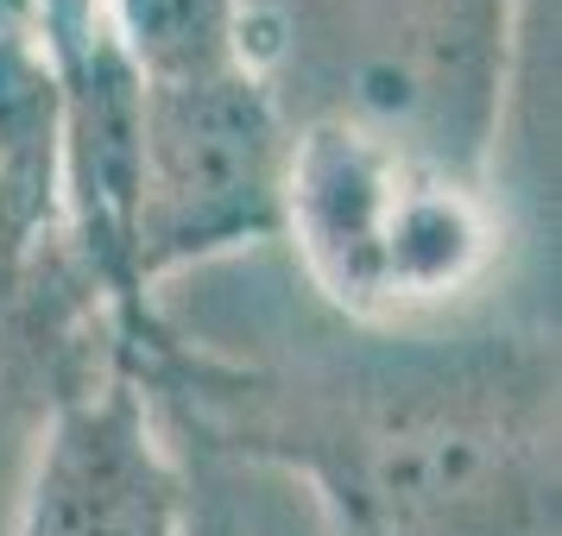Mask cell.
Returning a JSON list of instances; mask_svg holds the SVG:
<instances>
[{"label": "cell", "instance_id": "6da1fadb", "mask_svg": "<svg viewBox=\"0 0 562 536\" xmlns=\"http://www.w3.org/2000/svg\"><path fill=\"white\" fill-rule=\"evenodd\" d=\"M209 455L284 467L348 536H557V347L405 341L279 391H146Z\"/></svg>", "mask_w": 562, "mask_h": 536}, {"label": "cell", "instance_id": "7a4b0ae2", "mask_svg": "<svg viewBox=\"0 0 562 536\" xmlns=\"http://www.w3.org/2000/svg\"><path fill=\"white\" fill-rule=\"evenodd\" d=\"M284 127L348 121L486 178L506 102V0H240Z\"/></svg>", "mask_w": 562, "mask_h": 536}, {"label": "cell", "instance_id": "3957f363", "mask_svg": "<svg viewBox=\"0 0 562 536\" xmlns=\"http://www.w3.org/2000/svg\"><path fill=\"white\" fill-rule=\"evenodd\" d=\"M279 233L348 322L398 329L468 297L493 265L486 178H461L348 121L291 127Z\"/></svg>", "mask_w": 562, "mask_h": 536}, {"label": "cell", "instance_id": "277c9868", "mask_svg": "<svg viewBox=\"0 0 562 536\" xmlns=\"http://www.w3.org/2000/svg\"><path fill=\"white\" fill-rule=\"evenodd\" d=\"M133 82H139V178H133L127 272L133 290L153 297V284L183 265L279 233L291 127L254 64Z\"/></svg>", "mask_w": 562, "mask_h": 536}, {"label": "cell", "instance_id": "5b68a950", "mask_svg": "<svg viewBox=\"0 0 562 536\" xmlns=\"http://www.w3.org/2000/svg\"><path fill=\"white\" fill-rule=\"evenodd\" d=\"M20 536H183V448L133 373L64 391L32 460Z\"/></svg>", "mask_w": 562, "mask_h": 536}, {"label": "cell", "instance_id": "8992f818", "mask_svg": "<svg viewBox=\"0 0 562 536\" xmlns=\"http://www.w3.org/2000/svg\"><path fill=\"white\" fill-rule=\"evenodd\" d=\"M102 32L146 82L247 64L240 0H102Z\"/></svg>", "mask_w": 562, "mask_h": 536}, {"label": "cell", "instance_id": "52a82bcc", "mask_svg": "<svg viewBox=\"0 0 562 536\" xmlns=\"http://www.w3.org/2000/svg\"><path fill=\"white\" fill-rule=\"evenodd\" d=\"M228 486L254 536H329V511L316 505V492L297 474L259 467V460H228Z\"/></svg>", "mask_w": 562, "mask_h": 536}, {"label": "cell", "instance_id": "ba28073f", "mask_svg": "<svg viewBox=\"0 0 562 536\" xmlns=\"http://www.w3.org/2000/svg\"><path fill=\"white\" fill-rule=\"evenodd\" d=\"M183 536H254L240 505H234L228 460L209 455V448L183 455Z\"/></svg>", "mask_w": 562, "mask_h": 536}, {"label": "cell", "instance_id": "9c48e42d", "mask_svg": "<svg viewBox=\"0 0 562 536\" xmlns=\"http://www.w3.org/2000/svg\"><path fill=\"white\" fill-rule=\"evenodd\" d=\"M32 20H38V38H45V52L52 64H77L95 38H102V0H26Z\"/></svg>", "mask_w": 562, "mask_h": 536}, {"label": "cell", "instance_id": "30bf717a", "mask_svg": "<svg viewBox=\"0 0 562 536\" xmlns=\"http://www.w3.org/2000/svg\"><path fill=\"white\" fill-rule=\"evenodd\" d=\"M329 536H348V531H335V524H329Z\"/></svg>", "mask_w": 562, "mask_h": 536}]
</instances>
